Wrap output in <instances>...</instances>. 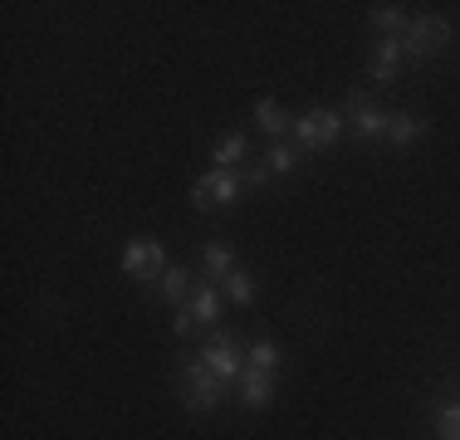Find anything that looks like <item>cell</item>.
I'll return each mask as SVG.
<instances>
[{"label": "cell", "instance_id": "1", "mask_svg": "<svg viewBox=\"0 0 460 440\" xmlns=\"http://www.w3.org/2000/svg\"><path fill=\"white\" fill-rule=\"evenodd\" d=\"M177 396H181V406H191L196 416L216 411V401H221V377H216V372L201 362V352H196V357H181V367H177Z\"/></svg>", "mask_w": 460, "mask_h": 440}, {"label": "cell", "instance_id": "2", "mask_svg": "<svg viewBox=\"0 0 460 440\" xmlns=\"http://www.w3.org/2000/svg\"><path fill=\"white\" fill-rule=\"evenodd\" d=\"M343 113H333V108H314V113L294 118V142H299V152H323L333 147L338 137H343Z\"/></svg>", "mask_w": 460, "mask_h": 440}, {"label": "cell", "instance_id": "3", "mask_svg": "<svg viewBox=\"0 0 460 440\" xmlns=\"http://www.w3.org/2000/svg\"><path fill=\"white\" fill-rule=\"evenodd\" d=\"M167 269H172V264H167V250H162V240H152V235L128 240V250H123V274H128V279L157 284Z\"/></svg>", "mask_w": 460, "mask_h": 440}, {"label": "cell", "instance_id": "4", "mask_svg": "<svg viewBox=\"0 0 460 440\" xmlns=\"http://www.w3.org/2000/svg\"><path fill=\"white\" fill-rule=\"evenodd\" d=\"M201 362L221 377V387L226 382H240L245 377V343H240L235 333H211L206 348H201Z\"/></svg>", "mask_w": 460, "mask_h": 440}, {"label": "cell", "instance_id": "5", "mask_svg": "<svg viewBox=\"0 0 460 440\" xmlns=\"http://www.w3.org/2000/svg\"><path fill=\"white\" fill-rule=\"evenodd\" d=\"M451 44V20L441 15H421L407 25V35H402V49L411 54V59H436V54Z\"/></svg>", "mask_w": 460, "mask_h": 440}, {"label": "cell", "instance_id": "6", "mask_svg": "<svg viewBox=\"0 0 460 440\" xmlns=\"http://www.w3.org/2000/svg\"><path fill=\"white\" fill-rule=\"evenodd\" d=\"M245 191L240 186V172H206L201 181L191 186V201L201 211H221V206H235V196Z\"/></svg>", "mask_w": 460, "mask_h": 440}, {"label": "cell", "instance_id": "7", "mask_svg": "<svg viewBox=\"0 0 460 440\" xmlns=\"http://www.w3.org/2000/svg\"><path fill=\"white\" fill-rule=\"evenodd\" d=\"M196 289H201V274L186 269V264H172V269L162 274L157 284H142V294H147V299H167V304H177V308L191 304Z\"/></svg>", "mask_w": 460, "mask_h": 440}, {"label": "cell", "instance_id": "8", "mask_svg": "<svg viewBox=\"0 0 460 440\" xmlns=\"http://www.w3.org/2000/svg\"><path fill=\"white\" fill-rule=\"evenodd\" d=\"M235 387H240V406H245V411H265V406H275V372L245 367V377H240Z\"/></svg>", "mask_w": 460, "mask_h": 440}, {"label": "cell", "instance_id": "9", "mask_svg": "<svg viewBox=\"0 0 460 440\" xmlns=\"http://www.w3.org/2000/svg\"><path fill=\"white\" fill-rule=\"evenodd\" d=\"M402 40H392V35H382L377 44H372V79L377 84H392L402 74Z\"/></svg>", "mask_w": 460, "mask_h": 440}, {"label": "cell", "instance_id": "10", "mask_svg": "<svg viewBox=\"0 0 460 440\" xmlns=\"http://www.w3.org/2000/svg\"><path fill=\"white\" fill-rule=\"evenodd\" d=\"M230 269H235V245L211 240V245H206V255H201V279H206V284H221Z\"/></svg>", "mask_w": 460, "mask_h": 440}, {"label": "cell", "instance_id": "11", "mask_svg": "<svg viewBox=\"0 0 460 440\" xmlns=\"http://www.w3.org/2000/svg\"><path fill=\"white\" fill-rule=\"evenodd\" d=\"M186 308H191L196 328H211L216 318H221V284H206L201 279V289H196V299L186 304Z\"/></svg>", "mask_w": 460, "mask_h": 440}, {"label": "cell", "instance_id": "12", "mask_svg": "<svg viewBox=\"0 0 460 440\" xmlns=\"http://www.w3.org/2000/svg\"><path fill=\"white\" fill-rule=\"evenodd\" d=\"M240 162H245V137H240V132H226L211 147V172H240Z\"/></svg>", "mask_w": 460, "mask_h": 440}, {"label": "cell", "instance_id": "13", "mask_svg": "<svg viewBox=\"0 0 460 440\" xmlns=\"http://www.w3.org/2000/svg\"><path fill=\"white\" fill-rule=\"evenodd\" d=\"M255 128H260V132H265V137H275V142H279V137H284V132H289V128H294V118H289V113H284V108L275 103V98H265V103H255Z\"/></svg>", "mask_w": 460, "mask_h": 440}, {"label": "cell", "instance_id": "14", "mask_svg": "<svg viewBox=\"0 0 460 440\" xmlns=\"http://www.w3.org/2000/svg\"><path fill=\"white\" fill-rule=\"evenodd\" d=\"M416 137H426V123L411 113H387V142L392 147H411Z\"/></svg>", "mask_w": 460, "mask_h": 440}, {"label": "cell", "instance_id": "15", "mask_svg": "<svg viewBox=\"0 0 460 440\" xmlns=\"http://www.w3.org/2000/svg\"><path fill=\"white\" fill-rule=\"evenodd\" d=\"M367 15H372V25H377L382 35H392V40L407 35V10H402V5H372Z\"/></svg>", "mask_w": 460, "mask_h": 440}, {"label": "cell", "instance_id": "16", "mask_svg": "<svg viewBox=\"0 0 460 440\" xmlns=\"http://www.w3.org/2000/svg\"><path fill=\"white\" fill-rule=\"evenodd\" d=\"M299 162H304L299 142H275V147H270V157H265V167L275 172V176H289V172H299Z\"/></svg>", "mask_w": 460, "mask_h": 440}, {"label": "cell", "instance_id": "17", "mask_svg": "<svg viewBox=\"0 0 460 440\" xmlns=\"http://www.w3.org/2000/svg\"><path fill=\"white\" fill-rule=\"evenodd\" d=\"M221 289H226V299H230V304H250V299H255V274L235 264V269H230L226 279H221Z\"/></svg>", "mask_w": 460, "mask_h": 440}, {"label": "cell", "instance_id": "18", "mask_svg": "<svg viewBox=\"0 0 460 440\" xmlns=\"http://www.w3.org/2000/svg\"><path fill=\"white\" fill-rule=\"evenodd\" d=\"M245 367L275 372V367H279V348L270 343V338H255V343H245Z\"/></svg>", "mask_w": 460, "mask_h": 440}, {"label": "cell", "instance_id": "19", "mask_svg": "<svg viewBox=\"0 0 460 440\" xmlns=\"http://www.w3.org/2000/svg\"><path fill=\"white\" fill-rule=\"evenodd\" d=\"M353 137L358 142H387V113H382V108H367L353 123Z\"/></svg>", "mask_w": 460, "mask_h": 440}, {"label": "cell", "instance_id": "20", "mask_svg": "<svg viewBox=\"0 0 460 440\" xmlns=\"http://www.w3.org/2000/svg\"><path fill=\"white\" fill-rule=\"evenodd\" d=\"M436 436L441 440H460V401H446L436 411Z\"/></svg>", "mask_w": 460, "mask_h": 440}, {"label": "cell", "instance_id": "21", "mask_svg": "<svg viewBox=\"0 0 460 440\" xmlns=\"http://www.w3.org/2000/svg\"><path fill=\"white\" fill-rule=\"evenodd\" d=\"M372 108V98H367V88H353V93L343 98V123H358V118H363Z\"/></svg>", "mask_w": 460, "mask_h": 440}, {"label": "cell", "instance_id": "22", "mask_svg": "<svg viewBox=\"0 0 460 440\" xmlns=\"http://www.w3.org/2000/svg\"><path fill=\"white\" fill-rule=\"evenodd\" d=\"M270 176H275V172H270L265 162H250V167H240V186H245V191H250V186H265Z\"/></svg>", "mask_w": 460, "mask_h": 440}, {"label": "cell", "instance_id": "23", "mask_svg": "<svg viewBox=\"0 0 460 440\" xmlns=\"http://www.w3.org/2000/svg\"><path fill=\"white\" fill-rule=\"evenodd\" d=\"M172 333H177V338H191L196 333V318H191V308H177V318H172Z\"/></svg>", "mask_w": 460, "mask_h": 440}]
</instances>
